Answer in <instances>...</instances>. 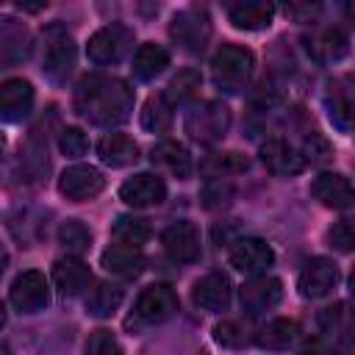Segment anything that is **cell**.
I'll return each instance as SVG.
<instances>
[{"label": "cell", "mask_w": 355, "mask_h": 355, "mask_svg": "<svg viewBox=\"0 0 355 355\" xmlns=\"http://www.w3.org/2000/svg\"><path fill=\"white\" fill-rule=\"evenodd\" d=\"M58 241H61V247H64L67 252L80 255V252H86L89 244H92V230H89L80 219H67V222L58 227Z\"/></svg>", "instance_id": "32"}, {"label": "cell", "mask_w": 355, "mask_h": 355, "mask_svg": "<svg viewBox=\"0 0 355 355\" xmlns=\"http://www.w3.org/2000/svg\"><path fill=\"white\" fill-rule=\"evenodd\" d=\"M214 338H216L222 347L236 349V347H244V344H247V330H244L239 322L227 319V322H219V324L214 327Z\"/></svg>", "instance_id": "38"}, {"label": "cell", "mask_w": 355, "mask_h": 355, "mask_svg": "<svg viewBox=\"0 0 355 355\" xmlns=\"http://www.w3.org/2000/svg\"><path fill=\"white\" fill-rule=\"evenodd\" d=\"M300 336V324L294 319H272L255 333V344L263 349H288Z\"/></svg>", "instance_id": "27"}, {"label": "cell", "mask_w": 355, "mask_h": 355, "mask_svg": "<svg viewBox=\"0 0 355 355\" xmlns=\"http://www.w3.org/2000/svg\"><path fill=\"white\" fill-rule=\"evenodd\" d=\"M305 161L311 158V161H327L330 158V144L319 136V133H311L308 139H305Z\"/></svg>", "instance_id": "40"}, {"label": "cell", "mask_w": 355, "mask_h": 355, "mask_svg": "<svg viewBox=\"0 0 355 355\" xmlns=\"http://www.w3.org/2000/svg\"><path fill=\"white\" fill-rule=\"evenodd\" d=\"M114 239L119 244H130V247H141L150 239V222L141 216H119L114 222Z\"/></svg>", "instance_id": "31"}, {"label": "cell", "mask_w": 355, "mask_h": 355, "mask_svg": "<svg viewBox=\"0 0 355 355\" xmlns=\"http://www.w3.org/2000/svg\"><path fill=\"white\" fill-rule=\"evenodd\" d=\"M166 67H169V53H166L161 44H155V42L141 44V47L136 50V55H133V72H136V78H141V80L158 78Z\"/></svg>", "instance_id": "28"}, {"label": "cell", "mask_w": 355, "mask_h": 355, "mask_svg": "<svg viewBox=\"0 0 355 355\" xmlns=\"http://www.w3.org/2000/svg\"><path fill=\"white\" fill-rule=\"evenodd\" d=\"M122 297H125V291L116 283H97L86 297V311L97 319H105L122 305Z\"/></svg>", "instance_id": "29"}, {"label": "cell", "mask_w": 355, "mask_h": 355, "mask_svg": "<svg viewBox=\"0 0 355 355\" xmlns=\"http://www.w3.org/2000/svg\"><path fill=\"white\" fill-rule=\"evenodd\" d=\"M169 36L186 50V53H200L208 39H211V19L202 8H186L178 11L169 22Z\"/></svg>", "instance_id": "4"}, {"label": "cell", "mask_w": 355, "mask_h": 355, "mask_svg": "<svg viewBox=\"0 0 355 355\" xmlns=\"http://www.w3.org/2000/svg\"><path fill=\"white\" fill-rule=\"evenodd\" d=\"M8 300L11 305L19 311V313H39L47 308L50 302V286L44 280L42 272H22L14 277L11 283V291H8Z\"/></svg>", "instance_id": "7"}, {"label": "cell", "mask_w": 355, "mask_h": 355, "mask_svg": "<svg viewBox=\"0 0 355 355\" xmlns=\"http://www.w3.org/2000/svg\"><path fill=\"white\" fill-rule=\"evenodd\" d=\"M233 200V186L227 183V178H211L202 186V205L205 208H222Z\"/></svg>", "instance_id": "36"}, {"label": "cell", "mask_w": 355, "mask_h": 355, "mask_svg": "<svg viewBox=\"0 0 355 355\" xmlns=\"http://www.w3.org/2000/svg\"><path fill=\"white\" fill-rule=\"evenodd\" d=\"M327 116L338 130H352L355 128V80L352 78H338L330 83L327 97Z\"/></svg>", "instance_id": "13"}, {"label": "cell", "mask_w": 355, "mask_h": 355, "mask_svg": "<svg viewBox=\"0 0 355 355\" xmlns=\"http://www.w3.org/2000/svg\"><path fill=\"white\" fill-rule=\"evenodd\" d=\"M103 189H105V175L97 166H92V164H72L58 178V191L67 200H75V202L92 200Z\"/></svg>", "instance_id": "6"}, {"label": "cell", "mask_w": 355, "mask_h": 355, "mask_svg": "<svg viewBox=\"0 0 355 355\" xmlns=\"http://www.w3.org/2000/svg\"><path fill=\"white\" fill-rule=\"evenodd\" d=\"M75 67V44L64 31H50L44 44V75L53 80H64Z\"/></svg>", "instance_id": "16"}, {"label": "cell", "mask_w": 355, "mask_h": 355, "mask_svg": "<svg viewBox=\"0 0 355 355\" xmlns=\"http://www.w3.org/2000/svg\"><path fill=\"white\" fill-rule=\"evenodd\" d=\"M150 161H153V166L166 169L169 175L180 178V180H186L191 175V155L180 141H172V139L158 141L150 153Z\"/></svg>", "instance_id": "22"}, {"label": "cell", "mask_w": 355, "mask_h": 355, "mask_svg": "<svg viewBox=\"0 0 355 355\" xmlns=\"http://www.w3.org/2000/svg\"><path fill=\"white\" fill-rule=\"evenodd\" d=\"M233 297V283L225 272H211L194 283V302L202 311H225Z\"/></svg>", "instance_id": "21"}, {"label": "cell", "mask_w": 355, "mask_h": 355, "mask_svg": "<svg viewBox=\"0 0 355 355\" xmlns=\"http://www.w3.org/2000/svg\"><path fill=\"white\" fill-rule=\"evenodd\" d=\"M327 241L338 252H352L355 250V216H344L333 222L327 230Z\"/></svg>", "instance_id": "35"}, {"label": "cell", "mask_w": 355, "mask_h": 355, "mask_svg": "<svg viewBox=\"0 0 355 355\" xmlns=\"http://www.w3.org/2000/svg\"><path fill=\"white\" fill-rule=\"evenodd\" d=\"M338 283V266L330 258H311L305 263V269L300 272V294L308 300H319L327 297Z\"/></svg>", "instance_id": "12"}, {"label": "cell", "mask_w": 355, "mask_h": 355, "mask_svg": "<svg viewBox=\"0 0 355 355\" xmlns=\"http://www.w3.org/2000/svg\"><path fill=\"white\" fill-rule=\"evenodd\" d=\"M47 3H19V8H25V11H42Z\"/></svg>", "instance_id": "43"}, {"label": "cell", "mask_w": 355, "mask_h": 355, "mask_svg": "<svg viewBox=\"0 0 355 355\" xmlns=\"http://www.w3.org/2000/svg\"><path fill=\"white\" fill-rule=\"evenodd\" d=\"M261 161L272 175H280V178H291L305 169V155L297 153L283 139H266L261 144Z\"/></svg>", "instance_id": "15"}, {"label": "cell", "mask_w": 355, "mask_h": 355, "mask_svg": "<svg viewBox=\"0 0 355 355\" xmlns=\"http://www.w3.org/2000/svg\"><path fill=\"white\" fill-rule=\"evenodd\" d=\"M297 355H341V352H338V344H333L330 338H311L300 347Z\"/></svg>", "instance_id": "41"}, {"label": "cell", "mask_w": 355, "mask_h": 355, "mask_svg": "<svg viewBox=\"0 0 355 355\" xmlns=\"http://www.w3.org/2000/svg\"><path fill=\"white\" fill-rule=\"evenodd\" d=\"M227 261L239 272L258 275V272L272 266L275 252H272V247L263 239H236L230 244V250H227Z\"/></svg>", "instance_id": "10"}, {"label": "cell", "mask_w": 355, "mask_h": 355, "mask_svg": "<svg viewBox=\"0 0 355 355\" xmlns=\"http://www.w3.org/2000/svg\"><path fill=\"white\" fill-rule=\"evenodd\" d=\"M197 89H200V72H197V69H183V72H178V75L169 80L164 97L175 105V103L191 100V97L197 94Z\"/></svg>", "instance_id": "33"}, {"label": "cell", "mask_w": 355, "mask_h": 355, "mask_svg": "<svg viewBox=\"0 0 355 355\" xmlns=\"http://www.w3.org/2000/svg\"><path fill=\"white\" fill-rule=\"evenodd\" d=\"M311 194L327 205V208H336V211H344V208H352L355 205V186L338 175V172H322L313 178L311 183Z\"/></svg>", "instance_id": "14"}, {"label": "cell", "mask_w": 355, "mask_h": 355, "mask_svg": "<svg viewBox=\"0 0 355 355\" xmlns=\"http://www.w3.org/2000/svg\"><path fill=\"white\" fill-rule=\"evenodd\" d=\"M164 241V250L169 252L172 261H180V263H194L200 258V233L191 222H175L164 230L161 236Z\"/></svg>", "instance_id": "17"}, {"label": "cell", "mask_w": 355, "mask_h": 355, "mask_svg": "<svg viewBox=\"0 0 355 355\" xmlns=\"http://www.w3.org/2000/svg\"><path fill=\"white\" fill-rule=\"evenodd\" d=\"M119 197L133 208L161 205L166 200V183L153 172H139L119 186Z\"/></svg>", "instance_id": "11"}, {"label": "cell", "mask_w": 355, "mask_h": 355, "mask_svg": "<svg viewBox=\"0 0 355 355\" xmlns=\"http://www.w3.org/2000/svg\"><path fill=\"white\" fill-rule=\"evenodd\" d=\"M130 47H133V31L114 22V25H105L89 36L86 55L94 64H114V61L125 58L130 53Z\"/></svg>", "instance_id": "3"}, {"label": "cell", "mask_w": 355, "mask_h": 355, "mask_svg": "<svg viewBox=\"0 0 355 355\" xmlns=\"http://www.w3.org/2000/svg\"><path fill=\"white\" fill-rule=\"evenodd\" d=\"M349 288H352V294H355V269H352V275H349Z\"/></svg>", "instance_id": "45"}, {"label": "cell", "mask_w": 355, "mask_h": 355, "mask_svg": "<svg viewBox=\"0 0 355 355\" xmlns=\"http://www.w3.org/2000/svg\"><path fill=\"white\" fill-rule=\"evenodd\" d=\"M250 166V161L241 153H216L205 161V172H211L214 178H227V175H239Z\"/></svg>", "instance_id": "34"}, {"label": "cell", "mask_w": 355, "mask_h": 355, "mask_svg": "<svg viewBox=\"0 0 355 355\" xmlns=\"http://www.w3.org/2000/svg\"><path fill=\"white\" fill-rule=\"evenodd\" d=\"M33 108V86L22 78H8L0 86V114L6 122H19Z\"/></svg>", "instance_id": "20"}, {"label": "cell", "mask_w": 355, "mask_h": 355, "mask_svg": "<svg viewBox=\"0 0 355 355\" xmlns=\"http://www.w3.org/2000/svg\"><path fill=\"white\" fill-rule=\"evenodd\" d=\"M319 327L338 347L355 344V308L347 302H336V305L324 308L319 313Z\"/></svg>", "instance_id": "18"}, {"label": "cell", "mask_w": 355, "mask_h": 355, "mask_svg": "<svg viewBox=\"0 0 355 355\" xmlns=\"http://www.w3.org/2000/svg\"><path fill=\"white\" fill-rule=\"evenodd\" d=\"M58 147H61L64 155L78 158V155H83L89 150V139H86V133L80 128H64L61 136H58Z\"/></svg>", "instance_id": "39"}, {"label": "cell", "mask_w": 355, "mask_h": 355, "mask_svg": "<svg viewBox=\"0 0 355 355\" xmlns=\"http://www.w3.org/2000/svg\"><path fill=\"white\" fill-rule=\"evenodd\" d=\"M344 14H347V19L355 25V0L352 3H347V8H344Z\"/></svg>", "instance_id": "44"}, {"label": "cell", "mask_w": 355, "mask_h": 355, "mask_svg": "<svg viewBox=\"0 0 355 355\" xmlns=\"http://www.w3.org/2000/svg\"><path fill=\"white\" fill-rule=\"evenodd\" d=\"M283 300V283L272 275H255L241 286V308L247 316H261Z\"/></svg>", "instance_id": "9"}, {"label": "cell", "mask_w": 355, "mask_h": 355, "mask_svg": "<svg viewBox=\"0 0 355 355\" xmlns=\"http://www.w3.org/2000/svg\"><path fill=\"white\" fill-rule=\"evenodd\" d=\"M272 17H275V6L263 0H247L230 8V22L241 31H263L272 25Z\"/></svg>", "instance_id": "26"}, {"label": "cell", "mask_w": 355, "mask_h": 355, "mask_svg": "<svg viewBox=\"0 0 355 355\" xmlns=\"http://www.w3.org/2000/svg\"><path fill=\"white\" fill-rule=\"evenodd\" d=\"M252 67H255V58L241 44H222L211 58V72H214L216 86H222L227 92L241 89L244 80L250 78Z\"/></svg>", "instance_id": "2"}, {"label": "cell", "mask_w": 355, "mask_h": 355, "mask_svg": "<svg viewBox=\"0 0 355 355\" xmlns=\"http://www.w3.org/2000/svg\"><path fill=\"white\" fill-rule=\"evenodd\" d=\"M86 355H122V344H119V338H116L111 330L100 327V330H94V333L89 336V341H86Z\"/></svg>", "instance_id": "37"}, {"label": "cell", "mask_w": 355, "mask_h": 355, "mask_svg": "<svg viewBox=\"0 0 355 355\" xmlns=\"http://www.w3.org/2000/svg\"><path fill=\"white\" fill-rule=\"evenodd\" d=\"M103 266L111 272V275H119V277H139L144 272V255L139 247H130V244H111L105 252H103Z\"/></svg>", "instance_id": "23"}, {"label": "cell", "mask_w": 355, "mask_h": 355, "mask_svg": "<svg viewBox=\"0 0 355 355\" xmlns=\"http://www.w3.org/2000/svg\"><path fill=\"white\" fill-rule=\"evenodd\" d=\"M347 50H349V42L338 28H324L308 39V53L322 64L341 61L347 55Z\"/></svg>", "instance_id": "25"}, {"label": "cell", "mask_w": 355, "mask_h": 355, "mask_svg": "<svg viewBox=\"0 0 355 355\" xmlns=\"http://www.w3.org/2000/svg\"><path fill=\"white\" fill-rule=\"evenodd\" d=\"M141 125L153 133H164L172 128V103L164 97V94H155L144 103V111H141Z\"/></svg>", "instance_id": "30"}, {"label": "cell", "mask_w": 355, "mask_h": 355, "mask_svg": "<svg viewBox=\"0 0 355 355\" xmlns=\"http://www.w3.org/2000/svg\"><path fill=\"white\" fill-rule=\"evenodd\" d=\"M175 313H178V294L166 283L147 286L133 305V316L144 324H161V322L172 319Z\"/></svg>", "instance_id": "5"}, {"label": "cell", "mask_w": 355, "mask_h": 355, "mask_svg": "<svg viewBox=\"0 0 355 355\" xmlns=\"http://www.w3.org/2000/svg\"><path fill=\"white\" fill-rule=\"evenodd\" d=\"M230 125V111L222 103H202L200 108L189 111L186 116V130L197 141H216L225 136Z\"/></svg>", "instance_id": "8"}, {"label": "cell", "mask_w": 355, "mask_h": 355, "mask_svg": "<svg viewBox=\"0 0 355 355\" xmlns=\"http://www.w3.org/2000/svg\"><path fill=\"white\" fill-rule=\"evenodd\" d=\"M97 155L108 166H128L139 158V144L125 133H105L97 141Z\"/></svg>", "instance_id": "24"}, {"label": "cell", "mask_w": 355, "mask_h": 355, "mask_svg": "<svg viewBox=\"0 0 355 355\" xmlns=\"http://www.w3.org/2000/svg\"><path fill=\"white\" fill-rule=\"evenodd\" d=\"M53 283L64 297H78L92 286V269L75 255L58 258L53 263Z\"/></svg>", "instance_id": "19"}, {"label": "cell", "mask_w": 355, "mask_h": 355, "mask_svg": "<svg viewBox=\"0 0 355 355\" xmlns=\"http://www.w3.org/2000/svg\"><path fill=\"white\" fill-rule=\"evenodd\" d=\"M286 14H291L297 22H311L319 14V6H288Z\"/></svg>", "instance_id": "42"}, {"label": "cell", "mask_w": 355, "mask_h": 355, "mask_svg": "<svg viewBox=\"0 0 355 355\" xmlns=\"http://www.w3.org/2000/svg\"><path fill=\"white\" fill-rule=\"evenodd\" d=\"M75 111L94 125H119L133 111V89L108 75H86L75 89Z\"/></svg>", "instance_id": "1"}]
</instances>
